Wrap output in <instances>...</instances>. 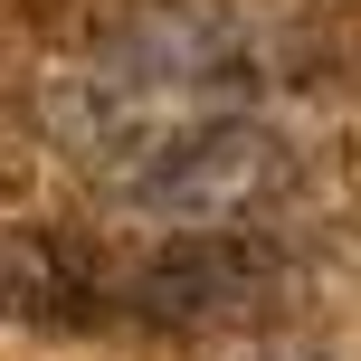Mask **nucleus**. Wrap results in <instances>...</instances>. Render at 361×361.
Returning a JSON list of instances; mask_svg holds the SVG:
<instances>
[{
  "instance_id": "nucleus-1",
  "label": "nucleus",
  "mask_w": 361,
  "mask_h": 361,
  "mask_svg": "<svg viewBox=\"0 0 361 361\" xmlns=\"http://www.w3.org/2000/svg\"><path fill=\"white\" fill-rule=\"evenodd\" d=\"M286 286V247L247 219H219V228H171L162 247H133L114 257V286H105V324L133 333H209L238 324L247 305Z\"/></svg>"
},
{
  "instance_id": "nucleus-2",
  "label": "nucleus",
  "mask_w": 361,
  "mask_h": 361,
  "mask_svg": "<svg viewBox=\"0 0 361 361\" xmlns=\"http://www.w3.org/2000/svg\"><path fill=\"white\" fill-rule=\"evenodd\" d=\"M295 180V152L247 114H200V124L152 133L124 162V200L171 228H219V219H257Z\"/></svg>"
},
{
  "instance_id": "nucleus-3",
  "label": "nucleus",
  "mask_w": 361,
  "mask_h": 361,
  "mask_svg": "<svg viewBox=\"0 0 361 361\" xmlns=\"http://www.w3.org/2000/svg\"><path fill=\"white\" fill-rule=\"evenodd\" d=\"M0 314H10V238H0Z\"/></svg>"
}]
</instances>
